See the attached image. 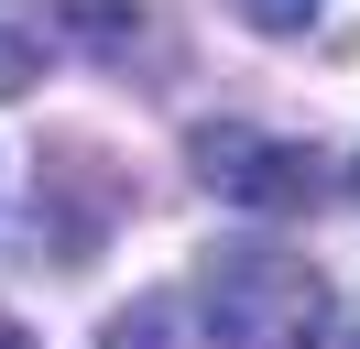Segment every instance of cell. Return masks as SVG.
<instances>
[{"label": "cell", "mask_w": 360, "mask_h": 349, "mask_svg": "<svg viewBox=\"0 0 360 349\" xmlns=\"http://www.w3.org/2000/svg\"><path fill=\"white\" fill-rule=\"evenodd\" d=\"M207 327L229 349H316L328 338V284L284 251H219L207 262Z\"/></svg>", "instance_id": "6da1fadb"}, {"label": "cell", "mask_w": 360, "mask_h": 349, "mask_svg": "<svg viewBox=\"0 0 360 349\" xmlns=\"http://www.w3.org/2000/svg\"><path fill=\"white\" fill-rule=\"evenodd\" d=\"M186 153H197V174L219 196H240V208H306L316 196V153L306 142H262V131H240V120H207Z\"/></svg>", "instance_id": "7a4b0ae2"}, {"label": "cell", "mask_w": 360, "mask_h": 349, "mask_svg": "<svg viewBox=\"0 0 360 349\" xmlns=\"http://www.w3.org/2000/svg\"><path fill=\"white\" fill-rule=\"evenodd\" d=\"M110 349H186V305H164V295H142L131 317H110Z\"/></svg>", "instance_id": "3957f363"}, {"label": "cell", "mask_w": 360, "mask_h": 349, "mask_svg": "<svg viewBox=\"0 0 360 349\" xmlns=\"http://www.w3.org/2000/svg\"><path fill=\"white\" fill-rule=\"evenodd\" d=\"M55 11H66L77 44H120V33H131V0H55Z\"/></svg>", "instance_id": "277c9868"}, {"label": "cell", "mask_w": 360, "mask_h": 349, "mask_svg": "<svg viewBox=\"0 0 360 349\" xmlns=\"http://www.w3.org/2000/svg\"><path fill=\"white\" fill-rule=\"evenodd\" d=\"M33 65H44V55H33L22 33H0V99H22V87H33Z\"/></svg>", "instance_id": "5b68a950"}, {"label": "cell", "mask_w": 360, "mask_h": 349, "mask_svg": "<svg viewBox=\"0 0 360 349\" xmlns=\"http://www.w3.org/2000/svg\"><path fill=\"white\" fill-rule=\"evenodd\" d=\"M240 11L262 22V33H306V22H316V0H240Z\"/></svg>", "instance_id": "8992f818"}, {"label": "cell", "mask_w": 360, "mask_h": 349, "mask_svg": "<svg viewBox=\"0 0 360 349\" xmlns=\"http://www.w3.org/2000/svg\"><path fill=\"white\" fill-rule=\"evenodd\" d=\"M0 349H33V338H22V317H0Z\"/></svg>", "instance_id": "52a82bcc"}, {"label": "cell", "mask_w": 360, "mask_h": 349, "mask_svg": "<svg viewBox=\"0 0 360 349\" xmlns=\"http://www.w3.org/2000/svg\"><path fill=\"white\" fill-rule=\"evenodd\" d=\"M349 186H360V164H349Z\"/></svg>", "instance_id": "ba28073f"}]
</instances>
